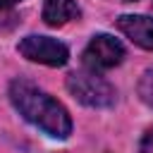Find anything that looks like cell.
<instances>
[{
	"label": "cell",
	"mask_w": 153,
	"mask_h": 153,
	"mask_svg": "<svg viewBox=\"0 0 153 153\" xmlns=\"http://www.w3.org/2000/svg\"><path fill=\"white\" fill-rule=\"evenodd\" d=\"M10 100L19 110V115L45 131L53 139H67L72 134V117L62 103L41 91L36 84L26 79H14L10 84Z\"/></svg>",
	"instance_id": "obj_1"
},
{
	"label": "cell",
	"mask_w": 153,
	"mask_h": 153,
	"mask_svg": "<svg viewBox=\"0 0 153 153\" xmlns=\"http://www.w3.org/2000/svg\"><path fill=\"white\" fill-rule=\"evenodd\" d=\"M67 91L86 108H110L117 100L115 86L93 69L72 72L67 76Z\"/></svg>",
	"instance_id": "obj_2"
},
{
	"label": "cell",
	"mask_w": 153,
	"mask_h": 153,
	"mask_svg": "<svg viewBox=\"0 0 153 153\" xmlns=\"http://www.w3.org/2000/svg\"><path fill=\"white\" fill-rule=\"evenodd\" d=\"M122 60H124V45L110 33H96L84 50V65L86 69H93V72L112 69Z\"/></svg>",
	"instance_id": "obj_3"
},
{
	"label": "cell",
	"mask_w": 153,
	"mask_h": 153,
	"mask_svg": "<svg viewBox=\"0 0 153 153\" xmlns=\"http://www.w3.org/2000/svg\"><path fill=\"white\" fill-rule=\"evenodd\" d=\"M19 53L38 65L48 67H62L69 60V48L50 36H26L19 41Z\"/></svg>",
	"instance_id": "obj_4"
},
{
	"label": "cell",
	"mask_w": 153,
	"mask_h": 153,
	"mask_svg": "<svg viewBox=\"0 0 153 153\" xmlns=\"http://www.w3.org/2000/svg\"><path fill=\"white\" fill-rule=\"evenodd\" d=\"M120 31L136 45L153 50V17L146 14H122L117 19Z\"/></svg>",
	"instance_id": "obj_5"
},
{
	"label": "cell",
	"mask_w": 153,
	"mask_h": 153,
	"mask_svg": "<svg viewBox=\"0 0 153 153\" xmlns=\"http://www.w3.org/2000/svg\"><path fill=\"white\" fill-rule=\"evenodd\" d=\"M79 17V7L74 0H45L43 5V22L48 26H65Z\"/></svg>",
	"instance_id": "obj_6"
},
{
	"label": "cell",
	"mask_w": 153,
	"mask_h": 153,
	"mask_svg": "<svg viewBox=\"0 0 153 153\" xmlns=\"http://www.w3.org/2000/svg\"><path fill=\"white\" fill-rule=\"evenodd\" d=\"M136 91H139V98H141L148 108H153V69H146V72L141 74Z\"/></svg>",
	"instance_id": "obj_7"
},
{
	"label": "cell",
	"mask_w": 153,
	"mask_h": 153,
	"mask_svg": "<svg viewBox=\"0 0 153 153\" xmlns=\"http://www.w3.org/2000/svg\"><path fill=\"white\" fill-rule=\"evenodd\" d=\"M141 153H153V127L143 134L141 139Z\"/></svg>",
	"instance_id": "obj_8"
},
{
	"label": "cell",
	"mask_w": 153,
	"mask_h": 153,
	"mask_svg": "<svg viewBox=\"0 0 153 153\" xmlns=\"http://www.w3.org/2000/svg\"><path fill=\"white\" fill-rule=\"evenodd\" d=\"M17 2H22V0H0V12H2V10H10V7H14Z\"/></svg>",
	"instance_id": "obj_9"
},
{
	"label": "cell",
	"mask_w": 153,
	"mask_h": 153,
	"mask_svg": "<svg viewBox=\"0 0 153 153\" xmlns=\"http://www.w3.org/2000/svg\"><path fill=\"white\" fill-rule=\"evenodd\" d=\"M124 2H131V0H124Z\"/></svg>",
	"instance_id": "obj_10"
}]
</instances>
